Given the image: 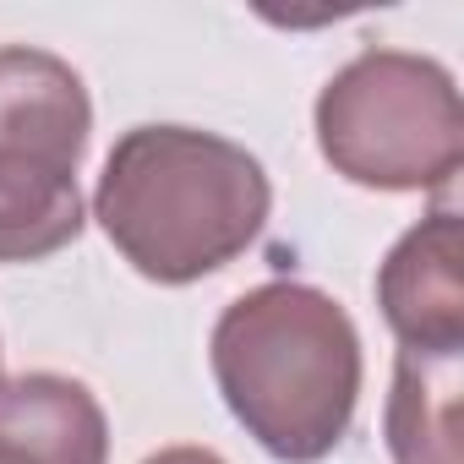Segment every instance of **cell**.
Returning a JSON list of instances; mask_svg holds the SVG:
<instances>
[{
  "label": "cell",
  "instance_id": "obj_1",
  "mask_svg": "<svg viewBox=\"0 0 464 464\" xmlns=\"http://www.w3.org/2000/svg\"><path fill=\"white\" fill-rule=\"evenodd\" d=\"M274 180L257 153L197 126H131L93 186L110 246L153 285H197L229 268L268 224Z\"/></svg>",
  "mask_w": 464,
  "mask_h": 464
},
{
  "label": "cell",
  "instance_id": "obj_2",
  "mask_svg": "<svg viewBox=\"0 0 464 464\" xmlns=\"http://www.w3.org/2000/svg\"><path fill=\"white\" fill-rule=\"evenodd\" d=\"M208 366L229 415L279 464L328 459L350 437L366 377L350 312L301 279L229 301L208 334Z\"/></svg>",
  "mask_w": 464,
  "mask_h": 464
},
{
  "label": "cell",
  "instance_id": "obj_3",
  "mask_svg": "<svg viewBox=\"0 0 464 464\" xmlns=\"http://www.w3.org/2000/svg\"><path fill=\"white\" fill-rule=\"evenodd\" d=\"M317 148L350 186L442 191L464 164L453 72L415 50H361L317 93Z\"/></svg>",
  "mask_w": 464,
  "mask_h": 464
},
{
  "label": "cell",
  "instance_id": "obj_4",
  "mask_svg": "<svg viewBox=\"0 0 464 464\" xmlns=\"http://www.w3.org/2000/svg\"><path fill=\"white\" fill-rule=\"evenodd\" d=\"M377 306L404 350H464V229L453 208L393 241L377 268Z\"/></svg>",
  "mask_w": 464,
  "mask_h": 464
},
{
  "label": "cell",
  "instance_id": "obj_5",
  "mask_svg": "<svg viewBox=\"0 0 464 464\" xmlns=\"http://www.w3.org/2000/svg\"><path fill=\"white\" fill-rule=\"evenodd\" d=\"M88 137L93 99L72 61L34 44H0V159H34L77 175Z\"/></svg>",
  "mask_w": 464,
  "mask_h": 464
},
{
  "label": "cell",
  "instance_id": "obj_6",
  "mask_svg": "<svg viewBox=\"0 0 464 464\" xmlns=\"http://www.w3.org/2000/svg\"><path fill=\"white\" fill-rule=\"evenodd\" d=\"M0 464H110V420L93 388L61 372L0 382Z\"/></svg>",
  "mask_w": 464,
  "mask_h": 464
},
{
  "label": "cell",
  "instance_id": "obj_7",
  "mask_svg": "<svg viewBox=\"0 0 464 464\" xmlns=\"http://www.w3.org/2000/svg\"><path fill=\"white\" fill-rule=\"evenodd\" d=\"M464 350H399L382 437L393 464H464L459 448Z\"/></svg>",
  "mask_w": 464,
  "mask_h": 464
},
{
  "label": "cell",
  "instance_id": "obj_8",
  "mask_svg": "<svg viewBox=\"0 0 464 464\" xmlns=\"http://www.w3.org/2000/svg\"><path fill=\"white\" fill-rule=\"evenodd\" d=\"M88 224L72 169L0 159V263H44L66 252Z\"/></svg>",
  "mask_w": 464,
  "mask_h": 464
},
{
  "label": "cell",
  "instance_id": "obj_9",
  "mask_svg": "<svg viewBox=\"0 0 464 464\" xmlns=\"http://www.w3.org/2000/svg\"><path fill=\"white\" fill-rule=\"evenodd\" d=\"M142 464H224L213 448H191V442H175V448H159V453H148Z\"/></svg>",
  "mask_w": 464,
  "mask_h": 464
},
{
  "label": "cell",
  "instance_id": "obj_10",
  "mask_svg": "<svg viewBox=\"0 0 464 464\" xmlns=\"http://www.w3.org/2000/svg\"><path fill=\"white\" fill-rule=\"evenodd\" d=\"M0 382H6V372H0Z\"/></svg>",
  "mask_w": 464,
  "mask_h": 464
}]
</instances>
